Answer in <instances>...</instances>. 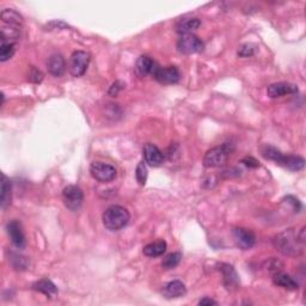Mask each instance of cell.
Masks as SVG:
<instances>
[{
    "label": "cell",
    "mask_w": 306,
    "mask_h": 306,
    "mask_svg": "<svg viewBox=\"0 0 306 306\" xmlns=\"http://www.w3.org/2000/svg\"><path fill=\"white\" fill-rule=\"evenodd\" d=\"M143 158H145V163H147L150 167L158 168L164 163V154L161 151L158 149L153 143H146L143 146Z\"/></svg>",
    "instance_id": "10"
},
{
    "label": "cell",
    "mask_w": 306,
    "mask_h": 306,
    "mask_svg": "<svg viewBox=\"0 0 306 306\" xmlns=\"http://www.w3.org/2000/svg\"><path fill=\"white\" fill-rule=\"evenodd\" d=\"M273 244H274L275 249L279 250L283 255L292 257L301 255L305 246V243L300 241L299 236L298 233L296 235V232L292 228L275 236L273 239Z\"/></svg>",
    "instance_id": "1"
},
{
    "label": "cell",
    "mask_w": 306,
    "mask_h": 306,
    "mask_svg": "<svg viewBox=\"0 0 306 306\" xmlns=\"http://www.w3.org/2000/svg\"><path fill=\"white\" fill-rule=\"evenodd\" d=\"M156 61L152 58H150L149 55H141L135 64V73L136 76L142 78V77L153 75L154 69L157 67Z\"/></svg>",
    "instance_id": "13"
},
{
    "label": "cell",
    "mask_w": 306,
    "mask_h": 306,
    "mask_svg": "<svg viewBox=\"0 0 306 306\" xmlns=\"http://www.w3.org/2000/svg\"><path fill=\"white\" fill-rule=\"evenodd\" d=\"M254 53H255V49H254V47L249 43L243 44V46L239 47L238 49V57L241 58H249L251 57V55H254Z\"/></svg>",
    "instance_id": "30"
},
{
    "label": "cell",
    "mask_w": 306,
    "mask_h": 306,
    "mask_svg": "<svg viewBox=\"0 0 306 306\" xmlns=\"http://www.w3.org/2000/svg\"><path fill=\"white\" fill-rule=\"evenodd\" d=\"M305 165V159L300 156H286L285 163H283V168L289 169L291 171H299L304 168Z\"/></svg>",
    "instance_id": "25"
},
{
    "label": "cell",
    "mask_w": 306,
    "mask_h": 306,
    "mask_svg": "<svg viewBox=\"0 0 306 306\" xmlns=\"http://www.w3.org/2000/svg\"><path fill=\"white\" fill-rule=\"evenodd\" d=\"M12 261H16V264L13 265L16 269H25L27 267V260H25V257L18 255V254H11V262Z\"/></svg>",
    "instance_id": "31"
},
{
    "label": "cell",
    "mask_w": 306,
    "mask_h": 306,
    "mask_svg": "<svg viewBox=\"0 0 306 306\" xmlns=\"http://www.w3.org/2000/svg\"><path fill=\"white\" fill-rule=\"evenodd\" d=\"M232 236L236 242V245L242 250H249L255 245L256 236L253 231L244 227H236L232 231Z\"/></svg>",
    "instance_id": "9"
},
{
    "label": "cell",
    "mask_w": 306,
    "mask_h": 306,
    "mask_svg": "<svg viewBox=\"0 0 306 306\" xmlns=\"http://www.w3.org/2000/svg\"><path fill=\"white\" fill-rule=\"evenodd\" d=\"M242 163L249 168H259L260 164L254 157H245L242 159Z\"/></svg>",
    "instance_id": "33"
},
{
    "label": "cell",
    "mask_w": 306,
    "mask_h": 306,
    "mask_svg": "<svg viewBox=\"0 0 306 306\" xmlns=\"http://www.w3.org/2000/svg\"><path fill=\"white\" fill-rule=\"evenodd\" d=\"M14 50H16V43L2 42V47H0V61L5 62L10 60L13 57Z\"/></svg>",
    "instance_id": "27"
},
{
    "label": "cell",
    "mask_w": 306,
    "mask_h": 306,
    "mask_svg": "<svg viewBox=\"0 0 306 306\" xmlns=\"http://www.w3.org/2000/svg\"><path fill=\"white\" fill-rule=\"evenodd\" d=\"M152 76L158 83L164 84V85L176 84L181 79L179 69L175 67V66H168V67H159V66H157Z\"/></svg>",
    "instance_id": "8"
},
{
    "label": "cell",
    "mask_w": 306,
    "mask_h": 306,
    "mask_svg": "<svg viewBox=\"0 0 306 306\" xmlns=\"http://www.w3.org/2000/svg\"><path fill=\"white\" fill-rule=\"evenodd\" d=\"M90 54L84 50H76L71 55L68 62V71L73 77L78 78L86 72L87 66L90 64Z\"/></svg>",
    "instance_id": "4"
},
{
    "label": "cell",
    "mask_w": 306,
    "mask_h": 306,
    "mask_svg": "<svg viewBox=\"0 0 306 306\" xmlns=\"http://www.w3.org/2000/svg\"><path fill=\"white\" fill-rule=\"evenodd\" d=\"M28 80L29 82L36 83V84L41 83L43 80V73L38 68L31 67L30 72H29V75H28Z\"/></svg>",
    "instance_id": "29"
},
{
    "label": "cell",
    "mask_w": 306,
    "mask_h": 306,
    "mask_svg": "<svg viewBox=\"0 0 306 306\" xmlns=\"http://www.w3.org/2000/svg\"><path fill=\"white\" fill-rule=\"evenodd\" d=\"M123 87H124V84L122 82H119V80H117V82H115L112 86H110L108 94L110 96H117L119 95V92L122 90Z\"/></svg>",
    "instance_id": "32"
},
{
    "label": "cell",
    "mask_w": 306,
    "mask_h": 306,
    "mask_svg": "<svg viewBox=\"0 0 306 306\" xmlns=\"http://www.w3.org/2000/svg\"><path fill=\"white\" fill-rule=\"evenodd\" d=\"M161 293L168 299H174V298L183 297L187 293L186 285L179 280H174V281L168 282L167 285H164Z\"/></svg>",
    "instance_id": "15"
},
{
    "label": "cell",
    "mask_w": 306,
    "mask_h": 306,
    "mask_svg": "<svg viewBox=\"0 0 306 306\" xmlns=\"http://www.w3.org/2000/svg\"><path fill=\"white\" fill-rule=\"evenodd\" d=\"M219 271L223 273L224 276V285L227 290H236L239 285V279L235 268L231 264L221 263Z\"/></svg>",
    "instance_id": "14"
},
{
    "label": "cell",
    "mask_w": 306,
    "mask_h": 306,
    "mask_svg": "<svg viewBox=\"0 0 306 306\" xmlns=\"http://www.w3.org/2000/svg\"><path fill=\"white\" fill-rule=\"evenodd\" d=\"M32 290L36 291V292L42 293L44 296L49 298L55 297L59 292L58 287L48 279H42L40 280V281H36L34 285H32Z\"/></svg>",
    "instance_id": "20"
},
{
    "label": "cell",
    "mask_w": 306,
    "mask_h": 306,
    "mask_svg": "<svg viewBox=\"0 0 306 306\" xmlns=\"http://www.w3.org/2000/svg\"><path fill=\"white\" fill-rule=\"evenodd\" d=\"M261 153H262V156L265 158V159L273 160V161H275V163L278 165H281V167H283L286 156L281 153V151H279L278 149H275V147H273V146L265 145L262 147V149H261Z\"/></svg>",
    "instance_id": "22"
},
{
    "label": "cell",
    "mask_w": 306,
    "mask_h": 306,
    "mask_svg": "<svg viewBox=\"0 0 306 306\" xmlns=\"http://www.w3.org/2000/svg\"><path fill=\"white\" fill-rule=\"evenodd\" d=\"M62 200H64L66 208L69 209V211H78L82 207L84 201L83 190L79 187L72 186V184L65 187L64 190H62Z\"/></svg>",
    "instance_id": "5"
},
{
    "label": "cell",
    "mask_w": 306,
    "mask_h": 306,
    "mask_svg": "<svg viewBox=\"0 0 306 306\" xmlns=\"http://www.w3.org/2000/svg\"><path fill=\"white\" fill-rule=\"evenodd\" d=\"M232 152H233V146L228 142H225L221 146L213 147L206 152L204 157V165L206 168L224 167Z\"/></svg>",
    "instance_id": "3"
},
{
    "label": "cell",
    "mask_w": 306,
    "mask_h": 306,
    "mask_svg": "<svg viewBox=\"0 0 306 306\" xmlns=\"http://www.w3.org/2000/svg\"><path fill=\"white\" fill-rule=\"evenodd\" d=\"M199 305H217V301L211 299V298H204V299H201L200 301H199Z\"/></svg>",
    "instance_id": "34"
},
{
    "label": "cell",
    "mask_w": 306,
    "mask_h": 306,
    "mask_svg": "<svg viewBox=\"0 0 306 306\" xmlns=\"http://www.w3.org/2000/svg\"><path fill=\"white\" fill-rule=\"evenodd\" d=\"M201 25V21L199 18H184V20L178 21L176 24V31L182 35H189L191 32L196 30Z\"/></svg>",
    "instance_id": "18"
},
{
    "label": "cell",
    "mask_w": 306,
    "mask_h": 306,
    "mask_svg": "<svg viewBox=\"0 0 306 306\" xmlns=\"http://www.w3.org/2000/svg\"><path fill=\"white\" fill-rule=\"evenodd\" d=\"M103 225L109 231H119L130 223L131 214L126 208L119 205H113L103 213Z\"/></svg>",
    "instance_id": "2"
},
{
    "label": "cell",
    "mask_w": 306,
    "mask_h": 306,
    "mask_svg": "<svg viewBox=\"0 0 306 306\" xmlns=\"http://www.w3.org/2000/svg\"><path fill=\"white\" fill-rule=\"evenodd\" d=\"M11 197H12V186H11V181L7 178L5 175H3L2 197H0L2 209H6L7 206L11 204Z\"/></svg>",
    "instance_id": "23"
},
{
    "label": "cell",
    "mask_w": 306,
    "mask_h": 306,
    "mask_svg": "<svg viewBox=\"0 0 306 306\" xmlns=\"http://www.w3.org/2000/svg\"><path fill=\"white\" fill-rule=\"evenodd\" d=\"M48 72L54 77H61L66 69L65 59L61 54H53L47 61Z\"/></svg>",
    "instance_id": "16"
},
{
    "label": "cell",
    "mask_w": 306,
    "mask_h": 306,
    "mask_svg": "<svg viewBox=\"0 0 306 306\" xmlns=\"http://www.w3.org/2000/svg\"><path fill=\"white\" fill-rule=\"evenodd\" d=\"M267 94L271 98L283 97L286 95H296L298 94V86L291 83H274L271 84L267 88Z\"/></svg>",
    "instance_id": "12"
},
{
    "label": "cell",
    "mask_w": 306,
    "mask_h": 306,
    "mask_svg": "<svg viewBox=\"0 0 306 306\" xmlns=\"http://www.w3.org/2000/svg\"><path fill=\"white\" fill-rule=\"evenodd\" d=\"M22 27L20 25L13 24H3L2 29H0V39L2 42H11L16 43L17 40L21 36Z\"/></svg>",
    "instance_id": "17"
},
{
    "label": "cell",
    "mask_w": 306,
    "mask_h": 306,
    "mask_svg": "<svg viewBox=\"0 0 306 306\" xmlns=\"http://www.w3.org/2000/svg\"><path fill=\"white\" fill-rule=\"evenodd\" d=\"M205 44L201 41V39H199L197 36L193 34L189 35H182L177 41V49L179 53L182 54H195L200 53L204 50Z\"/></svg>",
    "instance_id": "7"
},
{
    "label": "cell",
    "mask_w": 306,
    "mask_h": 306,
    "mask_svg": "<svg viewBox=\"0 0 306 306\" xmlns=\"http://www.w3.org/2000/svg\"><path fill=\"white\" fill-rule=\"evenodd\" d=\"M147 176H149V171H147L145 161H140V163L138 164V167H136V170H135L136 181H138V183L140 184V186H145L146 181H147Z\"/></svg>",
    "instance_id": "28"
},
{
    "label": "cell",
    "mask_w": 306,
    "mask_h": 306,
    "mask_svg": "<svg viewBox=\"0 0 306 306\" xmlns=\"http://www.w3.org/2000/svg\"><path fill=\"white\" fill-rule=\"evenodd\" d=\"M90 172L91 176L101 183L112 182L116 178L117 175L116 169L113 165L102 163V161H94L90 167Z\"/></svg>",
    "instance_id": "6"
},
{
    "label": "cell",
    "mask_w": 306,
    "mask_h": 306,
    "mask_svg": "<svg viewBox=\"0 0 306 306\" xmlns=\"http://www.w3.org/2000/svg\"><path fill=\"white\" fill-rule=\"evenodd\" d=\"M2 22L3 24H13V25H23V18L17 11L5 9L2 11Z\"/></svg>",
    "instance_id": "24"
},
{
    "label": "cell",
    "mask_w": 306,
    "mask_h": 306,
    "mask_svg": "<svg viewBox=\"0 0 306 306\" xmlns=\"http://www.w3.org/2000/svg\"><path fill=\"white\" fill-rule=\"evenodd\" d=\"M167 248H168L167 242L163 241V239H160V241L150 243V244L143 246L142 253L143 255L147 257H158V256H161L165 251H167Z\"/></svg>",
    "instance_id": "21"
},
{
    "label": "cell",
    "mask_w": 306,
    "mask_h": 306,
    "mask_svg": "<svg viewBox=\"0 0 306 306\" xmlns=\"http://www.w3.org/2000/svg\"><path fill=\"white\" fill-rule=\"evenodd\" d=\"M181 260H182V254L181 253L169 254L161 261V267L164 269H172L179 264Z\"/></svg>",
    "instance_id": "26"
},
{
    "label": "cell",
    "mask_w": 306,
    "mask_h": 306,
    "mask_svg": "<svg viewBox=\"0 0 306 306\" xmlns=\"http://www.w3.org/2000/svg\"><path fill=\"white\" fill-rule=\"evenodd\" d=\"M6 231L9 233L12 244L17 249H23L25 246V236L23 233V230H22L21 224L17 220H11L6 225Z\"/></svg>",
    "instance_id": "11"
},
{
    "label": "cell",
    "mask_w": 306,
    "mask_h": 306,
    "mask_svg": "<svg viewBox=\"0 0 306 306\" xmlns=\"http://www.w3.org/2000/svg\"><path fill=\"white\" fill-rule=\"evenodd\" d=\"M273 282H274L276 286L282 287V289H286L290 291L297 290L298 286H299L292 276L281 272H278L275 273V274H273Z\"/></svg>",
    "instance_id": "19"
}]
</instances>
